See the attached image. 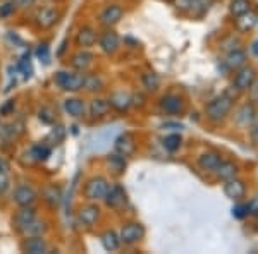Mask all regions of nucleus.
Returning a JSON list of instances; mask_svg holds the SVG:
<instances>
[{
	"instance_id": "1",
	"label": "nucleus",
	"mask_w": 258,
	"mask_h": 254,
	"mask_svg": "<svg viewBox=\"0 0 258 254\" xmlns=\"http://www.w3.org/2000/svg\"><path fill=\"white\" fill-rule=\"evenodd\" d=\"M236 97H238V93L231 88L212 98L205 105L207 122L212 124V126H222V124L231 117L232 110H234Z\"/></svg>"
},
{
	"instance_id": "2",
	"label": "nucleus",
	"mask_w": 258,
	"mask_h": 254,
	"mask_svg": "<svg viewBox=\"0 0 258 254\" xmlns=\"http://www.w3.org/2000/svg\"><path fill=\"white\" fill-rule=\"evenodd\" d=\"M232 112H234V114H231L232 122H234V126L238 127L239 131H248L258 117V107L253 105L249 100L248 102H243L238 107H234Z\"/></svg>"
},
{
	"instance_id": "3",
	"label": "nucleus",
	"mask_w": 258,
	"mask_h": 254,
	"mask_svg": "<svg viewBox=\"0 0 258 254\" xmlns=\"http://www.w3.org/2000/svg\"><path fill=\"white\" fill-rule=\"evenodd\" d=\"M258 79V69L255 65L251 64H246L243 65L241 69L234 70V77H232V86L231 88L236 91L238 95H243V93H248V90L253 86Z\"/></svg>"
},
{
	"instance_id": "4",
	"label": "nucleus",
	"mask_w": 258,
	"mask_h": 254,
	"mask_svg": "<svg viewBox=\"0 0 258 254\" xmlns=\"http://www.w3.org/2000/svg\"><path fill=\"white\" fill-rule=\"evenodd\" d=\"M85 76L86 72H80V70H60V72L55 74V82L60 90L69 91V93H78V91L83 90V84H85Z\"/></svg>"
},
{
	"instance_id": "5",
	"label": "nucleus",
	"mask_w": 258,
	"mask_h": 254,
	"mask_svg": "<svg viewBox=\"0 0 258 254\" xmlns=\"http://www.w3.org/2000/svg\"><path fill=\"white\" fill-rule=\"evenodd\" d=\"M109 187H110V182L107 181L105 177L97 176V177L90 179V181L86 182L85 189H83V194H85V198L88 199V201L98 203V201H103V198H105Z\"/></svg>"
},
{
	"instance_id": "6",
	"label": "nucleus",
	"mask_w": 258,
	"mask_h": 254,
	"mask_svg": "<svg viewBox=\"0 0 258 254\" xmlns=\"http://www.w3.org/2000/svg\"><path fill=\"white\" fill-rule=\"evenodd\" d=\"M159 105L164 114L172 115V117H181V115H184V112H186L184 98L179 97V95H174V93L164 95V97L160 98Z\"/></svg>"
},
{
	"instance_id": "7",
	"label": "nucleus",
	"mask_w": 258,
	"mask_h": 254,
	"mask_svg": "<svg viewBox=\"0 0 258 254\" xmlns=\"http://www.w3.org/2000/svg\"><path fill=\"white\" fill-rule=\"evenodd\" d=\"M122 245H136L145 237V227L140 222H127L122 225L119 232Z\"/></svg>"
},
{
	"instance_id": "8",
	"label": "nucleus",
	"mask_w": 258,
	"mask_h": 254,
	"mask_svg": "<svg viewBox=\"0 0 258 254\" xmlns=\"http://www.w3.org/2000/svg\"><path fill=\"white\" fill-rule=\"evenodd\" d=\"M222 193L227 199H231V201L241 203L248 194L246 182L239 177H234V179H231V181L222 182Z\"/></svg>"
},
{
	"instance_id": "9",
	"label": "nucleus",
	"mask_w": 258,
	"mask_h": 254,
	"mask_svg": "<svg viewBox=\"0 0 258 254\" xmlns=\"http://www.w3.org/2000/svg\"><path fill=\"white\" fill-rule=\"evenodd\" d=\"M98 47L105 55H115L120 50V38L114 28H105V31L98 35Z\"/></svg>"
},
{
	"instance_id": "10",
	"label": "nucleus",
	"mask_w": 258,
	"mask_h": 254,
	"mask_svg": "<svg viewBox=\"0 0 258 254\" xmlns=\"http://www.w3.org/2000/svg\"><path fill=\"white\" fill-rule=\"evenodd\" d=\"M33 19H35L36 28H40V30H50V28H53L57 23H59L60 12L57 11L55 7H50V6L40 7Z\"/></svg>"
},
{
	"instance_id": "11",
	"label": "nucleus",
	"mask_w": 258,
	"mask_h": 254,
	"mask_svg": "<svg viewBox=\"0 0 258 254\" xmlns=\"http://www.w3.org/2000/svg\"><path fill=\"white\" fill-rule=\"evenodd\" d=\"M103 203L107 206L112 208V210L119 211L126 206L127 203V194H126V189H124L120 184H110L109 191H107L105 198H103Z\"/></svg>"
},
{
	"instance_id": "12",
	"label": "nucleus",
	"mask_w": 258,
	"mask_h": 254,
	"mask_svg": "<svg viewBox=\"0 0 258 254\" xmlns=\"http://www.w3.org/2000/svg\"><path fill=\"white\" fill-rule=\"evenodd\" d=\"M124 18V7L120 4H109L98 16V21L103 28H114Z\"/></svg>"
},
{
	"instance_id": "13",
	"label": "nucleus",
	"mask_w": 258,
	"mask_h": 254,
	"mask_svg": "<svg viewBox=\"0 0 258 254\" xmlns=\"http://www.w3.org/2000/svg\"><path fill=\"white\" fill-rule=\"evenodd\" d=\"M222 155L219 151H214V149H209V151H203L202 155L198 156L197 163L198 168L203 170L205 174H214L215 170L219 168V165L222 163Z\"/></svg>"
},
{
	"instance_id": "14",
	"label": "nucleus",
	"mask_w": 258,
	"mask_h": 254,
	"mask_svg": "<svg viewBox=\"0 0 258 254\" xmlns=\"http://www.w3.org/2000/svg\"><path fill=\"white\" fill-rule=\"evenodd\" d=\"M239 172H241V168H239L238 161L222 160V163L219 165V168L215 170L212 176L215 177V181L222 184V182H226V181H231V179H234V177H239Z\"/></svg>"
},
{
	"instance_id": "15",
	"label": "nucleus",
	"mask_w": 258,
	"mask_h": 254,
	"mask_svg": "<svg viewBox=\"0 0 258 254\" xmlns=\"http://www.w3.org/2000/svg\"><path fill=\"white\" fill-rule=\"evenodd\" d=\"M78 218H80V223L83 227L91 228L100 222V218H102V210H100L98 205L91 203V205L81 208L80 213H78Z\"/></svg>"
},
{
	"instance_id": "16",
	"label": "nucleus",
	"mask_w": 258,
	"mask_h": 254,
	"mask_svg": "<svg viewBox=\"0 0 258 254\" xmlns=\"http://www.w3.org/2000/svg\"><path fill=\"white\" fill-rule=\"evenodd\" d=\"M36 199H38V194H36V191L31 186L16 187L14 194H12V201L18 206H33Z\"/></svg>"
},
{
	"instance_id": "17",
	"label": "nucleus",
	"mask_w": 258,
	"mask_h": 254,
	"mask_svg": "<svg viewBox=\"0 0 258 254\" xmlns=\"http://www.w3.org/2000/svg\"><path fill=\"white\" fill-rule=\"evenodd\" d=\"M98 43V33L95 28L91 26H83L76 35V45L80 48H85V50H90L91 47Z\"/></svg>"
},
{
	"instance_id": "18",
	"label": "nucleus",
	"mask_w": 258,
	"mask_h": 254,
	"mask_svg": "<svg viewBox=\"0 0 258 254\" xmlns=\"http://www.w3.org/2000/svg\"><path fill=\"white\" fill-rule=\"evenodd\" d=\"M21 249L30 254H43V252H48V244L41 235H30L23 240Z\"/></svg>"
},
{
	"instance_id": "19",
	"label": "nucleus",
	"mask_w": 258,
	"mask_h": 254,
	"mask_svg": "<svg viewBox=\"0 0 258 254\" xmlns=\"http://www.w3.org/2000/svg\"><path fill=\"white\" fill-rule=\"evenodd\" d=\"M35 218H36L35 208H33V206H21V210L14 215V218H12V223H14L16 230L23 232L24 228H26Z\"/></svg>"
},
{
	"instance_id": "20",
	"label": "nucleus",
	"mask_w": 258,
	"mask_h": 254,
	"mask_svg": "<svg viewBox=\"0 0 258 254\" xmlns=\"http://www.w3.org/2000/svg\"><path fill=\"white\" fill-rule=\"evenodd\" d=\"M114 149H115V153H119V155H122V156H131L133 153L136 151L135 136H133L131 132H124V134H120L117 139H115Z\"/></svg>"
},
{
	"instance_id": "21",
	"label": "nucleus",
	"mask_w": 258,
	"mask_h": 254,
	"mask_svg": "<svg viewBox=\"0 0 258 254\" xmlns=\"http://www.w3.org/2000/svg\"><path fill=\"white\" fill-rule=\"evenodd\" d=\"M226 67L231 70V72H234V70L241 69L243 65L248 64V53L244 52L243 48H234L231 50V52H227L226 55Z\"/></svg>"
},
{
	"instance_id": "22",
	"label": "nucleus",
	"mask_w": 258,
	"mask_h": 254,
	"mask_svg": "<svg viewBox=\"0 0 258 254\" xmlns=\"http://www.w3.org/2000/svg\"><path fill=\"white\" fill-rule=\"evenodd\" d=\"M64 110L68 112L71 117L81 119V117H85V115H86L88 107H86V102L83 98H68L64 102Z\"/></svg>"
},
{
	"instance_id": "23",
	"label": "nucleus",
	"mask_w": 258,
	"mask_h": 254,
	"mask_svg": "<svg viewBox=\"0 0 258 254\" xmlns=\"http://www.w3.org/2000/svg\"><path fill=\"white\" fill-rule=\"evenodd\" d=\"M93 53L88 52V50L83 48L81 52H78L76 55L73 57V60H71V65H73L74 70H80V72H86L91 65H93Z\"/></svg>"
},
{
	"instance_id": "24",
	"label": "nucleus",
	"mask_w": 258,
	"mask_h": 254,
	"mask_svg": "<svg viewBox=\"0 0 258 254\" xmlns=\"http://www.w3.org/2000/svg\"><path fill=\"white\" fill-rule=\"evenodd\" d=\"M109 102L112 105V110L119 112V114H126L129 107H131V95L124 93V91H115V93L110 95Z\"/></svg>"
},
{
	"instance_id": "25",
	"label": "nucleus",
	"mask_w": 258,
	"mask_h": 254,
	"mask_svg": "<svg viewBox=\"0 0 258 254\" xmlns=\"http://www.w3.org/2000/svg\"><path fill=\"white\" fill-rule=\"evenodd\" d=\"M110 110H112V105L109 100H105V98H95L88 107V112L93 119L107 117V115L110 114Z\"/></svg>"
},
{
	"instance_id": "26",
	"label": "nucleus",
	"mask_w": 258,
	"mask_h": 254,
	"mask_svg": "<svg viewBox=\"0 0 258 254\" xmlns=\"http://www.w3.org/2000/svg\"><path fill=\"white\" fill-rule=\"evenodd\" d=\"M253 11V0H231L229 2V14L232 18H239Z\"/></svg>"
},
{
	"instance_id": "27",
	"label": "nucleus",
	"mask_w": 258,
	"mask_h": 254,
	"mask_svg": "<svg viewBox=\"0 0 258 254\" xmlns=\"http://www.w3.org/2000/svg\"><path fill=\"white\" fill-rule=\"evenodd\" d=\"M107 165H109V170L114 176H122L126 172V156L119 155V153H112V155L107 156Z\"/></svg>"
},
{
	"instance_id": "28",
	"label": "nucleus",
	"mask_w": 258,
	"mask_h": 254,
	"mask_svg": "<svg viewBox=\"0 0 258 254\" xmlns=\"http://www.w3.org/2000/svg\"><path fill=\"white\" fill-rule=\"evenodd\" d=\"M105 88V81L98 76V74H86L85 76V84L83 90L88 91V93H98Z\"/></svg>"
},
{
	"instance_id": "29",
	"label": "nucleus",
	"mask_w": 258,
	"mask_h": 254,
	"mask_svg": "<svg viewBox=\"0 0 258 254\" xmlns=\"http://www.w3.org/2000/svg\"><path fill=\"white\" fill-rule=\"evenodd\" d=\"M102 245H103V249H105V251L114 252V251H117L120 245H122V242H120V237H119L117 232L107 230L105 234L102 235Z\"/></svg>"
},
{
	"instance_id": "30",
	"label": "nucleus",
	"mask_w": 258,
	"mask_h": 254,
	"mask_svg": "<svg viewBox=\"0 0 258 254\" xmlns=\"http://www.w3.org/2000/svg\"><path fill=\"white\" fill-rule=\"evenodd\" d=\"M43 201L47 203L50 208H57L62 201V191L55 186H48L43 191Z\"/></svg>"
},
{
	"instance_id": "31",
	"label": "nucleus",
	"mask_w": 258,
	"mask_h": 254,
	"mask_svg": "<svg viewBox=\"0 0 258 254\" xmlns=\"http://www.w3.org/2000/svg\"><path fill=\"white\" fill-rule=\"evenodd\" d=\"M141 84H143V88L147 90L148 93H155V91L160 88V77H159V74H155V72H145V74H141Z\"/></svg>"
},
{
	"instance_id": "32",
	"label": "nucleus",
	"mask_w": 258,
	"mask_h": 254,
	"mask_svg": "<svg viewBox=\"0 0 258 254\" xmlns=\"http://www.w3.org/2000/svg\"><path fill=\"white\" fill-rule=\"evenodd\" d=\"M47 230H48L47 223L41 222V220H38V218H35L30 225H28L26 228H24L23 232H21V234L26 235V237H30V235H43Z\"/></svg>"
},
{
	"instance_id": "33",
	"label": "nucleus",
	"mask_w": 258,
	"mask_h": 254,
	"mask_svg": "<svg viewBox=\"0 0 258 254\" xmlns=\"http://www.w3.org/2000/svg\"><path fill=\"white\" fill-rule=\"evenodd\" d=\"M181 146H182L181 134H176V132H174V134H169L164 137V148L167 149L169 153H176Z\"/></svg>"
},
{
	"instance_id": "34",
	"label": "nucleus",
	"mask_w": 258,
	"mask_h": 254,
	"mask_svg": "<svg viewBox=\"0 0 258 254\" xmlns=\"http://www.w3.org/2000/svg\"><path fill=\"white\" fill-rule=\"evenodd\" d=\"M50 153L52 151H50V146H47V144H36V146L31 148L30 156L35 161H45L50 156Z\"/></svg>"
},
{
	"instance_id": "35",
	"label": "nucleus",
	"mask_w": 258,
	"mask_h": 254,
	"mask_svg": "<svg viewBox=\"0 0 258 254\" xmlns=\"http://www.w3.org/2000/svg\"><path fill=\"white\" fill-rule=\"evenodd\" d=\"M241 23H244V26H241L239 28V31H243V33H248L249 30H251L253 26H255V23H256V16H255V12H248V14H244V16H239V18H236V24H241Z\"/></svg>"
},
{
	"instance_id": "36",
	"label": "nucleus",
	"mask_w": 258,
	"mask_h": 254,
	"mask_svg": "<svg viewBox=\"0 0 258 254\" xmlns=\"http://www.w3.org/2000/svg\"><path fill=\"white\" fill-rule=\"evenodd\" d=\"M38 117H40V120H43L45 124H53V122H55V114H53V110H52V108H48V107L41 108V110L38 112Z\"/></svg>"
},
{
	"instance_id": "37",
	"label": "nucleus",
	"mask_w": 258,
	"mask_h": 254,
	"mask_svg": "<svg viewBox=\"0 0 258 254\" xmlns=\"http://www.w3.org/2000/svg\"><path fill=\"white\" fill-rule=\"evenodd\" d=\"M11 189V177L9 172H0V196L7 194Z\"/></svg>"
},
{
	"instance_id": "38",
	"label": "nucleus",
	"mask_w": 258,
	"mask_h": 254,
	"mask_svg": "<svg viewBox=\"0 0 258 254\" xmlns=\"http://www.w3.org/2000/svg\"><path fill=\"white\" fill-rule=\"evenodd\" d=\"M14 12H16V6H14V2H12V0H9V2H6V4H2V6H0V18H2V19L11 18Z\"/></svg>"
},
{
	"instance_id": "39",
	"label": "nucleus",
	"mask_w": 258,
	"mask_h": 254,
	"mask_svg": "<svg viewBox=\"0 0 258 254\" xmlns=\"http://www.w3.org/2000/svg\"><path fill=\"white\" fill-rule=\"evenodd\" d=\"M248 136H249V141H251L253 146H258V117L255 122L251 124V127L248 129Z\"/></svg>"
},
{
	"instance_id": "40",
	"label": "nucleus",
	"mask_w": 258,
	"mask_h": 254,
	"mask_svg": "<svg viewBox=\"0 0 258 254\" xmlns=\"http://www.w3.org/2000/svg\"><path fill=\"white\" fill-rule=\"evenodd\" d=\"M246 95H248V100H249V102H251L253 105H256V107H258V79H256L255 82H253V86L248 90V93H246Z\"/></svg>"
},
{
	"instance_id": "41",
	"label": "nucleus",
	"mask_w": 258,
	"mask_h": 254,
	"mask_svg": "<svg viewBox=\"0 0 258 254\" xmlns=\"http://www.w3.org/2000/svg\"><path fill=\"white\" fill-rule=\"evenodd\" d=\"M16 6V9H30L36 4V0H12Z\"/></svg>"
},
{
	"instance_id": "42",
	"label": "nucleus",
	"mask_w": 258,
	"mask_h": 254,
	"mask_svg": "<svg viewBox=\"0 0 258 254\" xmlns=\"http://www.w3.org/2000/svg\"><path fill=\"white\" fill-rule=\"evenodd\" d=\"M36 55H38V59L40 60H43V62H47L48 60V45H40L38 50H36Z\"/></svg>"
},
{
	"instance_id": "43",
	"label": "nucleus",
	"mask_w": 258,
	"mask_h": 254,
	"mask_svg": "<svg viewBox=\"0 0 258 254\" xmlns=\"http://www.w3.org/2000/svg\"><path fill=\"white\" fill-rule=\"evenodd\" d=\"M145 102H147V98L143 97V95H131V107H143Z\"/></svg>"
},
{
	"instance_id": "44",
	"label": "nucleus",
	"mask_w": 258,
	"mask_h": 254,
	"mask_svg": "<svg viewBox=\"0 0 258 254\" xmlns=\"http://www.w3.org/2000/svg\"><path fill=\"white\" fill-rule=\"evenodd\" d=\"M232 213H234L236 218H243V216H246V215H248V206H244V205H238V206H234V210H232Z\"/></svg>"
},
{
	"instance_id": "45",
	"label": "nucleus",
	"mask_w": 258,
	"mask_h": 254,
	"mask_svg": "<svg viewBox=\"0 0 258 254\" xmlns=\"http://www.w3.org/2000/svg\"><path fill=\"white\" fill-rule=\"evenodd\" d=\"M14 107H16L14 100H9V102H7L6 105L0 108V115H11L12 110H14Z\"/></svg>"
},
{
	"instance_id": "46",
	"label": "nucleus",
	"mask_w": 258,
	"mask_h": 254,
	"mask_svg": "<svg viewBox=\"0 0 258 254\" xmlns=\"http://www.w3.org/2000/svg\"><path fill=\"white\" fill-rule=\"evenodd\" d=\"M9 168H11V163L4 156H0V172H9Z\"/></svg>"
},
{
	"instance_id": "47",
	"label": "nucleus",
	"mask_w": 258,
	"mask_h": 254,
	"mask_svg": "<svg viewBox=\"0 0 258 254\" xmlns=\"http://www.w3.org/2000/svg\"><path fill=\"white\" fill-rule=\"evenodd\" d=\"M0 136H4V126L0 124Z\"/></svg>"
},
{
	"instance_id": "48",
	"label": "nucleus",
	"mask_w": 258,
	"mask_h": 254,
	"mask_svg": "<svg viewBox=\"0 0 258 254\" xmlns=\"http://www.w3.org/2000/svg\"><path fill=\"white\" fill-rule=\"evenodd\" d=\"M255 53H258V41H256V45H255V50H253Z\"/></svg>"
},
{
	"instance_id": "49",
	"label": "nucleus",
	"mask_w": 258,
	"mask_h": 254,
	"mask_svg": "<svg viewBox=\"0 0 258 254\" xmlns=\"http://www.w3.org/2000/svg\"><path fill=\"white\" fill-rule=\"evenodd\" d=\"M52 2H53V0H52Z\"/></svg>"
}]
</instances>
